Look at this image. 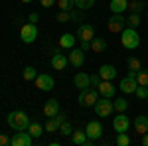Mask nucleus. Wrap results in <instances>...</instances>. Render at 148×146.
I'll return each instance as SVG.
<instances>
[{
	"instance_id": "22",
	"label": "nucleus",
	"mask_w": 148,
	"mask_h": 146,
	"mask_svg": "<svg viewBox=\"0 0 148 146\" xmlns=\"http://www.w3.org/2000/svg\"><path fill=\"white\" fill-rule=\"evenodd\" d=\"M109 8L113 14H123V12L128 8V0H111Z\"/></svg>"
},
{
	"instance_id": "19",
	"label": "nucleus",
	"mask_w": 148,
	"mask_h": 146,
	"mask_svg": "<svg viewBox=\"0 0 148 146\" xmlns=\"http://www.w3.org/2000/svg\"><path fill=\"white\" fill-rule=\"evenodd\" d=\"M99 77L103 79V81H113L114 77H116V67L114 65H101V69H99Z\"/></svg>"
},
{
	"instance_id": "20",
	"label": "nucleus",
	"mask_w": 148,
	"mask_h": 146,
	"mask_svg": "<svg viewBox=\"0 0 148 146\" xmlns=\"http://www.w3.org/2000/svg\"><path fill=\"white\" fill-rule=\"evenodd\" d=\"M57 112H59V101H56V99L46 101V105H44V114H46L47 119H53Z\"/></svg>"
},
{
	"instance_id": "25",
	"label": "nucleus",
	"mask_w": 148,
	"mask_h": 146,
	"mask_svg": "<svg viewBox=\"0 0 148 146\" xmlns=\"http://www.w3.org/2000/svg\"><path fill=\"white\" fill-rule=\"evenodd\" d=\"M144 6H146V4H144L142 0H130L126 10H130V14H140V12L144 10Z\"/></svg>"
},
{
	"instance_id": "16",
	"label": "nucleus",
	"mask_w": 148,
	"mask_h": 146,
	"mask_svg": "<svg viewBox=\"0 0 148 146\" xmlns=\"http://www.w3.org/2000/svg\"><path fill=\"white\" fill-rule=\"evenodd\" d=\"M73 85H75L79 91L91 87V75H89V73H85V71H79V73L75 75V79H73Z\"/></svg>"
},
{
	"instance_id": "3",
	"label": "nucleus",
	"mask_w": 148,
	"mask_h": 146,
	"mask_svg": "<svg viewBox=\"0 0 148 146\" xmlns=\"http://www.w3.org/2000/svg\"><path fill=\"white\" fill-rule=\"evenodd\" d=\"M79 105L81 107H95V103L99 101V91L93 89V87H87L79 93Z\"/></svg>"
},
{
	"instance_id": "34",
	"label": "nucleus",
	"mask_w": 148,
	"mask_h": 146,
	"mask_svg": "<svg viewBox=\"0 0 148 146\" xmlns=\"http://www.w3.org/2000/svg\"><path fill=\"white\" fill-rule=\"evenodd\" d=\"M93 4H95V0H75V6L79 10H89L93 8Z\"/></svg>"
},
{
	"instance_id": "12",
	"label": "nucleus",
	"mask_w": 148,
	"mask_h": 146,
	"mask_svg": "<svg viewBox=\"0 0 148 146\" xmlns=\"http://www.w3.org/2000/svg\"><path fill=\"white\" fill-rule=\"evenodd\" d=\"M97 91H99V95L105 97V99H114L116 87L113 85V81H101V83L97 85Z\"/></svg>"
},
{
	"instance_id": "7",
	"label": "nucleus",
	"mask_w": 148,
	"mask_h": 146,
	"mask_svg": "<svg viewBox=\"0 0 148 146\" xmlns=\"http://www.w3.org/2000/svg\"><path fill=\"white\" fill-rule=\"evenodd\" d=\"M125 28H126V18L123 16V14H113L111 20H109V32L121 34Z\"/></svg>"
},
{
	"instance_id": "13",
	"label": "nucleus",
	"mask_w": 148,
	"mask_h": 146,
	"mask_svg": "<svg viewBox=\"0 0 148 146\" xmlns=\"http://www.w3.org/2000/svg\"><path fill=\"white\" fill-rule=\"evenodd\" d=\"M71 142L77 146H93L95 144V140H91L85 130H73V134H71Z\"/></svg>"
},
{
	"instance_id": "24",
	"label": "nucleus",
	"mask_w": 148,
	"mask_h": 146,
	"mask_svg": "<svg viewBox=\"0 0 148 146\" xmlns=\"http://www.w3.org/2000/svg\"><path fill=\"white\" fill-rule=\"evenodd\" d=\"M59 47H65V49H71V47H75V36L73 34H63L59 38Z\"/></svg>"
},
{
	"instance_id": "23",
	"label": "nucleus",
	"mask_w": 148,
	"mask_h": 146,
	"mask_svg": "<svg viewBox=\"0 0 148 146\" xmlns=\"http://www.w3.org/2000/svg\"><path fill=\"white\" fill-rule=\"evenodd\" d=\"M107 40L105 38H93L91 40V49L95 51V53H103L105 49H107Z\"/></svg>"
},
{
	"instance_id": "4",
	"label": "nucleus",
	"mask_w": 148,
	"mask_h": 146,
	"mask_svg": "<svg viewBox=\"0 0 148 146\" xmlns=\"http://www.w3.org/2000/svg\"><path fill=\"white\" fill-rule=\"evenodd\" d=\"M95 112H97V117H101V119H105V117H111V114L114 112L113 99H105V97H101L99 101L95 103Z\"/></svg>"
},
{
	"instance_id": "8",
	"label": "nucleus",
	"mask_w": 148,
	"mask_h": 146,
	"mask_svg": "<svg viewBox=\"0 0 148 146\" xmlns=\"http://www.w3.org/2000/svg\"><path fill=\"white\" fill-rule=\"evenodd\" d=\"M32 142H34V136L28 130H18L12 136V146H32Z\"/></svg>"
},
{
	"instance_id": "9",
	"label": "nucleus",
	"mask_w": 148,
	"mask_h": 146,
	"mask_svg": "<svg viewBox=\"0 0 148 146\" xmlns=\"http://www.w3.org/2000/svg\"><path fill=\"white\" fill-rule=\"evenodd\" d=\"M113 128L116 132H128V128H130V119L126 117L125 112H119L113 119Z\"/></svg>"
},
{
	"instance_id": "38",
	"label": "nucleus",
	"mask_w": 148,
	"mask_h": 146,
	"mask_svg": "<svg viewBox=\"0 0 148 146\" xmlns=\"http://www.w3.org/2000/svg\"><path fill=\"white\" fill-rule=\"evenodd\" d=\"M12 144V138H8L6 134H0V146H8Z\"/></svg>"
},
{
	"instance_id": "35",
	"label": "nucleus",
	"mask_w": 148,
	"mask_h": 146,
	"mask_svg": "<svg viewBox=\"0 0 148 146\" xmlns=\"http://www.w3.org/2000/svg\"><path fill=\"white\" fill-rule=\"evenodd\" d=\"M116 144L119 146H128L130 144V138L126 132H116Z\"/></svg>"
},
{
	"instance_id": "30",
	"label": "nucleus",
	"mask_w": 148,
	"mask_h": 146,
	"mask_svg": "<svg viewBox=\"0 0 148 146\" xmlns=\"http://www.w3.org/2000/svg\"><path fill=\"white\" fill-rule=\"evenodd\" d=\"M36 77H38V71H36V67L28 65V67L24 69V79H26V81H36Z\"/></svg>"
},
{
	"instance_id": "2",
	"label": "nucleus",
	"mask_w": 148,
	"mask_h": 146,
	"mask_svg": "<svg viewBox=\"0 0 148 146\" xmlns=\"http://www.w3.org/2000/svg\"><path fill=\"white\" fill-rule=\"evenodd\" d=\"M121 44L125 45L126 49H136L140 45V36H138L136 28H128L126 26L125 30L121 32Z\"/></svg>"
},
{
	"instance_id": "5",
	"label": "nucleus",
	"mask_w": 148,
	"mask_h": 146,
	"mask_svg": "<svg viewBox=\"0 0 148 146\" xmlns=\"http://www.w3.org/2000/svg\"><path fill=\"white\" fill-rule=\"evenodd\" d=\"M20 38H22L24 44H32V42H36V38H38V26L32 22L24 24L22 30H20Z\"/></svg>"
},
{
	"instance_id": "10",
	"label": "nucleus",
	"mask_w": 148,
	"mask_h": 146,
	"mask_svg": "<svg viewBox=\"0 0 148 146\" xmlns=\"http://www.w3.org/2000/svg\"><path fill=\"white\" fill-rule=\"evenodd\" d=\"M85 132H87V136H89L91 140H99L103 136V132H105V128H103V124L99 123V121H89Z\"/></svg>"
},
{
	"instance_id": "21",
	"label": "nucleus",
	"mask_w": 148,
	"mask_h": 146,
	"mask_svg": "<svg viewBox=\"0 0 148 146\" xmlns=\"http://www.w3.org/2000/svg\"><path fill=\"white\" fill-rule=\"evenodd\" d=\"M119 87H121L123 93H134L136 87H138V83H136V79H132V77H128V75H126V77L119 83Z\"/></svg>"
},
{
	"instance_id": "33",
	"label": "nucleus",
	"mask_w": 148,
	"mask_h": 146,
	"mask_svg": "<svg viewBox=\"0 0 148 146\" xmlns=\"http://www.w3.org/2000/svg\"><path fill=\"white\" fill-rule=\"evenodd\" d=\"M134 95H136L140 101H146V99H148V87H146V85H138L136 91H134Z\"/></svg>"
},
{
	"instance_id": "36",
	"label": "nucleus",
	"mask_w": 148,
	"mask_h": 146,
	"mask_svg": "<svg viewBox=\"0 0 148 146\" xmlns=\"http://www.w3.org/2000/svg\"><path fill=\"white\" fill-rule=\"evenodd\" d=\"M126 65H128V69H132V71H138V69H142V63H140V59H136V57H128Z\"/></svg>"
},
{
	"instance_id": "42",
	"label": "nucleus",
	"mask_w": 148,
	"mask_h": 146,
	"mask_svg": "<svg viewBox=\"0 0 148 146\" xmlns=\"http://www.w3.org/2000/svg\"><path fill=\"white\" fill-rule=\"evenodd\" d=\"M81 49H83V51L91 49V42H81Z\"/></svg>"
},
{
	"instance_id": "6",
	"label": "nucleus",
	"mask_w": 148,
	"mask_h": 146,
	"mask_svg": "<svg viewBox=\"0 0 148 146\" xmlns=\"http://www.w3.org/2000/svg\"><path fill=\"white\" fill-rule=\"evenodd\" d=\"M85 63V51L81 47H71L69 49V65H73L75 69H81Z\"/></svg>"
},
{
	"instance_id": "1",
	"label": "nucleus",
	"mask_w": 148,
	"mask_h": 146,
	"mask_svg": "<svg viewBox=\"0 0 148 146\" xmlns=\"http://www.w3.org/2000/svg\"><path fill=\"white\" fill-rule=\"evenodd\" d=\"M6 123H8V126L10 128H14V130H28V126H30V117L26 114V112L22 111H12L8 112V117H6Z\"/></svg>"
},
{
	"instance_id": "41",
	"label": "nucleus",
	"mask_w": 148,
	"mask_h": 146,
	"mask_svg": "<svg viewBox=\"0 0 148 146\" xmlns=\"http://www.w3.org/2000/svg\"><path fill=\"white\" fill-rule=\"evenodd\" d=\"M30 22H32V24H38V22H40V16H38L36 12H32V14H30Z\"/></svg>"
},
{
	"instance_id": "44",
	"label": "nucleus",
	"mask_w": 148,
	"mask_h": 146,
	"mask_svg": "<svg viewBox=\"0 0 148 146\" xmlns=\"http://www.w3.org/2000/svg\"><path fill=\"white\" fill-rule=\"evenodd\" d=\"M22 2H26V4H30V2H32V0H22Z\"/></svg>"
},
{
	"instance_id": "37",
	"label": "nucleus",
	"mask_w": 148,
	"mask_h": 146,
	"mask_svg": "<svg viewBox=\"0 0 148 146\" xmlns=\"http://www.w3.org/2000/svg\"><path fill=\"white\" fill-rule=\"evenodd\" d=\"M69 20H71V12L59 10V14H57V22H61V24H67Z\"/></svg>"
},
{
	"instance_id": "14",
	"label": "nucleus",
	"mask_w": 148,
	"mask_h": 146,
	"mask_svg": "<svg viewBox=\"0 0 148 146\" xmlns=\"http://www.w3.org/2000/svg\"><path fill=\"white\" fill-rule=\"evenodd\" d=\"M63 121H65V114L59 111L53 119H47L46 126H44V128H46V132H59V126H61Z\"/></svg>"
},
{
	"instance_id": "40",
	"label": "nucleus",
	"mask_w": 148,
	"mask_h": 146,
	"mask_svg": "<svg viewBox=\"0 0 148 146\" xmlns=\"http://www.w3.org/2000/svg\"><path fill=\"white\" fill-rule=\"evenodd\" d=\"M99 83H101V77H99V73H97V75H91V85H95V87H97Z\"/></svg>"
},
{
	"instance_id": "11",
	"label": "nucleus",
	"mask_w": 148,
	"mask_h": 146,
	"mask_svg": "<svg viewBox=\"0 0 148 146\" xmlns=\"http://www.w3.org/2000/svg\"><path fill=\"white\" fill-rule=\"evenodd\" d=\"M36 87L40 91H51L56 87V81L51 75H47V73H40L38 77H36Z\"/></svg>"
},
{
	"instance_id": "27",
	"label": "nucleus",
	"mask_w": 148,
	"mask_h": 146,
	"mask_svg": "<svg viewBox=\"0 0 148 146\" xmlns=\"http://www.w3.org/2000/svg\"><path fill=\"white\" fill-rule=\"evenodd\" d=\"M113 107L116 112H125L128 109V101H126L125 97H116V101H113Z\"/></svg>"
},
{
	"instance_id": "15",
	"label": "nucleus",
	"mask_w": 148,
	"mask_h": 146,
	"mask_svg": "<svg viewBox=\"0 0 148 146\" xmlns=\"http://www.w3.org/2000/svg\"><path fill=\"white\" fill-rule=\"evenodd\" d=\"M77 38H79L81 42H91L93 38H95V28H93L91 24H81L79 28H77Z\"/></svg>"
},
{
	"instance_id": "43",
	"label": "nucleus",
	"mask_w": 148,
	"mask_h": 146,
	"mask_svg": "<svg viewBox=\"0 0 148 146\" xmlns=\"http://www.w3.org/2000/svg\"><path fill=\"white\" fill-rule=\"evenodd\" d=\"M142 144L148 146V132H146V134H142Z\"/></svg>"
},
{
	"instance_id": "39",
	"label": "nucleus",
	"mask_w": 148,
	"mask_h": 146,
	"mask_svg": "<svg viewBox=\"0 0 148 146\" xmlns=\"http://www.w3.org/2000/svg\"><path fill=\"white\" fill-rule=\"evenodd\" d=\"M40 4H42L44 8H51L53 4H57V0H40Z\"/></svg>"
},
{
	"instance_id": "18",
	"label": "nucleus",
	"mask_w": 148,
	"mask_h": 146,
	"mask_svg": "<svg viewBox=\"0 0 148 146\" xmlns=\"http://www.w3.org/2000/svg\"><path fill=\"white\" fill-rule=\"evenodd\" d=\"M134 130L140 136L148 132V114H138L136 119H134Z\"/></svg>"
},
{
	"instance_id": "17",
	"label": "nucleus",
	"mask_w": 148,
	"mask_h": 146,
	"mask_svg": "<svg viewBox=\"0 0 148 146\" xmlns=\"http://www.w3.org/2000/svg\"><path fill=\"white\" fill-rule=\"evenodd\" d=\"M69 63V57L63 56V53H59V51H56L53 56H51V65H53V69H57V71H63V69L67 67Z\"/></svg>"
},
{
	"instance_id": "31",
	"label": "nucleus",
	"mask_w": 148,
	"mask_h": 146,
	"mask_svg": "<svg viewBox=\"0 0 148 146\" xmlns=\"http://www.w3.org/2000/svg\"><path fill=\"white\" fill-rule=\"evenodd\" d=\"M126 26L128 28H138L140 26V14H130L126 18Z\"/></svg>"
},
{
	"instance_id": "29",
	"label": "nucleus",
	"mask_w": 148,
	"mask_h": 146,
	"mask_svg": "<svg viewBox=\"0 0 148 146\" xmlns=\"http://www.w3.org/2000/svg\"><path fill=\"white\" fill-rule=\"evenodd\" d=\"M73 6H75V0H57V8H59V10L71 12Z\"/></svg>"
},
{
	"instance_id": "26",
	"label": "nucleus",
	"mask_w": 148,
	"mask_h": 146,
	"mask_svg": "<svg viewBox=\"0 0 148 146\" xmlns=\"http://www.w3.org/2000/svg\"><path fill=\"white\" fill-rule=\"evenodd\" d=\"M44 130H46V128L40 123H30V126H28V132L34 136V138H40V136L44 134Z\"/></svg>"
},
{
	"instance_id": "32",
	"label": "nucleus",
	"mask_w": 148,
	"mask_h": 146,
	"mask_svg": "<svg viewBox=\"0 0 148 146\" xmlns=\"http://www.w3.org/2000/svg\"><path fill=\"white\" fill-rule=\"evenodd\" d=\"M59 134H63V136H71V134H73V126H71V123L63 121L61 126H59Z\"/></svg>"
},
{
	"instance_id": "28",
	"label": "nucleus",
	"mask_w": 148,
	"mask_h": 146,
	"mask_svg": "<svg viewBox=\"0 0 148 146\" xmlns=\"http://www.w3.org/2000/svg\"><path fill=\"white\" fill-rule=\"evenodd\" d=\"M136 83L148 87V69H138L136 71Z\"/></svg>"
}]
</instances>
